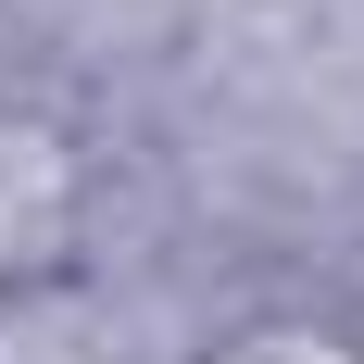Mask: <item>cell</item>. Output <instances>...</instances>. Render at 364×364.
Wrapping results in <instances>:
<instances>
[{
	"label": "cell",
	"instance_id": "cell-1",
	"mask_svg": "<svg viewBox=\"0 0 364 364\" xmlns=\"http://www.w3.org/2000/svg\"><path fill=\"white\" fill-rule=\"evenodd\" d=\"M88 226V151L63 139V126H0V264L26 277V264H50Z\"/></svg>",
	"mask_w": 364,
	"mask_h": 364
},
{
	"label": "cell",
	"instance_id": "cell-2",
	"mask_svg": "<svg viewBox=\"0 0 364 364\" xmlns=\"http://www.w3.org/2000/svg\"><path fill=\"white\" fill-rule=\"evenodd\" d=\"M13 289H26V277H13V264H0V314H13Z\"/></svg>",
	"mask_w": 364,
	"mask_h": 364
}]
</instances>
